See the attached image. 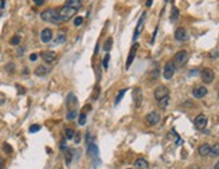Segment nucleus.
I'll return each mask as SVG.
<instances>
[{"instance_id": "obj_17", "label": "nucleus", "mask_w": 219, "mask_h": 169, "mask_svg": "<svg viewBox=\"0 0 219 169\" xmlns=\"http://www.w3.org/2000/svg\"><path fill=\"white\" fill-rule=\"evenodd\" d=\"M148 167H149V164L144 158H137L136 162H135V168L136 169H148Z\"/></svg>"}, {"instance_id": "obj_10", "label": "nucleus", "mask_w": 219, "mask_h": 169, "mask_svg": "<svg viewBox=\"0 0 219 169\" xmlns=\"http://www.w3.org/2000/svg\"><path fill=\"white\" fill-rule=\"evenodd\" d=\"M133 99H135L136 108H140L141 102H142V93H141V89L140 87H136L135 90H133Z\"/></svg>"}, {"instance_id": "obj_20", "label": "nucleus", "mask_w": 219, "mask_h": 169, "mask_svg": "<svg viewBox=\"0 0 219 169\" xmlns=\"http://www.w3.org/2000/svg\"><path fill=\"white\" fill-rule=\"evenodd\" d=\"M179 10L176 7H172V10H171V22H176L179 19Z\"/></svg>"}, {"instance_id": "obj_22", "label": "nucleus", "mask_w": 219, "mask_h": 169, "mask_svg": "<svg viewBox=\"0 0 219 169\" xmlns=\"http://www.w3.org/2000/svg\"><path fill=\"white\" fill-rule=\"evenodd\" d=\"M210 154H211L212 157H217V156H219V144H215L214 146H211Z\"/></svg>"}, {"instance_id": "obj_27", "label": "nucleus", "mask_w": 219, "mask_h": 169, "mask_svg": "<svg viewBox=\"0 0 219 169\" xmlns=\"http://www.w3.org/2000/svg\"><path fill=\"white\" fill-rule=\"evenodd\" d=\"M77 110H70V112L67 113V119L69 121H73V119H75V117H77Z\"/></svg>"}, {"instance_id": "obj_46", "label": "nucleus", "mask_w": 219, "mask_h": 169, "mask_svg": "<svg viewBox=\"0 0 219 169\" xmlns=\"http://www.w3.org/2000/svg\"><path fill=\"white\" fill-rule=\"evenodd\" d=\"M129 169H131V168H129Z\"/></svg>"}, {"instance_id": "obj_7", "label": "nucleus", "mask_w": 219, "mask_h": 169, "mask_svg": "<svg viewBox=\"0 0 219 169\" xmlns=\"http://www.w3.org/2000/svg\"><path fill=\"white\" fill-rule=\"evenodd\" d=\"M202 79L204 83H211L214 81V71L211 69H204L202 71Z\"/></svg>"}, {"instance_id": "obj_36", "label": "nucleus", "mask_w": 219, "mask_h": 169, "mask_svg": "<svg viewBox=\"0 0 219 169\" xmlns=\"http://www.w3.org/2000/svg\"><path fill=\"white\" fill-rule=\"evenodd\" d=\"M108 62H109V55H106L105 59H104V62H102V65H104V69H108Z\"/></svg>"}, {"instance_id": "obj_18", "label": "nucleus", "mask_w": 219, "mask_h": 169, "mask_svg": "<svg viewBox=\"0 0 219 169\" xmlns=\"http://www.w3.org/2000/svg\"><path fill=\"white\" fill-rule=\"evenodd\" d=\"M48 71H50V69L42 65V66H38V67L35 69V75H38V77H44Z\"/></svg>"}, {"instance_id": "obj_28", "label": "nucleus", "mask_w": 219, "mask_h": 169, "mask_svg": "<svg viewBox=\"0 0 219 169\" xmlns=\"http://www.w3.org/2000/svg\"><path fill=\"white\" fill-rule=\"evenodd\" d=\"M71 160H73V152L67 150V153H66V164H67V165L71 164Z\"/></svg>"}, {"instance_id": "obj_39", "label": "nucleus", "mask_w": 219, "mask_h": 169, "mask_svg": "<svg viewBox=\"0 0 219 169\" xmlns=\"http://www.w3.org/2000/svg\"><path fill=\"white\" fill-rule=\"evenodd\" d=\"M79 136H81V134H75V137H74V141L77 142V144L79 142V140H81V137H79Z\"/></svg>"}, {"instance_id": "obj_35", "label": "nucleus", "mask_w": 219, "mask_h": 169, "mask_svg": "<svg viewBox=\"0 0 219 169\" xmlns=\"http://www.w3.org/2000/svg\"><path fill=\"white\" fill-rule=\"evenodd\" d=\"M4 152H6V153H12V148L8 144H4Z\"/></svg>"}, {"instance_id": "obj_23", "label": "nucleus", "mask_w": 219, "mask_h": 169, "mask_svg": "<svg viewBox=\"0 0 219 169\" xmlns=\"http://www.w3.org/2000/svg\"><path fill=\"white\" fill-rule=\"evenodd\" d=\"M168 104H169V97H165V98H163V99L159 101V106H160L162 109H165V108H167Z\"/></svg>"}, {"instance_id": "obj_33", "label": "nucleus", "mask_w": 219, "mask_h": 169, "mask_svg": "<svg viewBox=\"0 0 219 169\" xmlns=\"http://www.w3.org/2000/svg\"><path fill=\"white\" fill-rule=\"evenodd\" d=\"M156 78H159V69H155L153 71H152V74H151V79L153 81V79Z\"/></svg>"}, {"instance_id": "obj_1", "label": "nucleus", "mask_w": 219, "mask_h": 169, "mask_svg": "<svg viewBox=\"0 0 219 169\" xmlns=\"http://www.w3.org/2000/svg\"><path fill=\"white\" fill-rule=\"evenodd\" d=\"M41 17L43 22H50V23H59L61 22L59 14H58V11L54 10V8H48V10L43 11L41 14Z\"/></svg>"}, {"instance_id": "obj_9", "label": "nucleus", "mask_w": 219, "mask_h": 169, "mask_svg": "<svg viewBox=\"0 0 219 169\" xmlns=\"http://www.w3.org/2000/svg\"><path fill=\"white\" fill-rule=\"evenodd\" d=\"M207 125V117L204 114H199L198 117L195 118V126L196 129H204Z\"/></svg>"}, {"instance_id": "obj_26", "label": "nucleus", "mask_w": 219, "mask_h": 169, "mask_svg": "<svg viewBox=\"0 0 219 169\" xmlns=\"http://www.w3.org/2000/svg\"><path fill=\"white\" fill-rule=\"evenodd\" d=\"M66 138L67 140H71V138H74V136H75V133H74V130L73 129H66Z\"/></svg>"}, {"instance_id": "obj_42", "label": "nucleus", "mask_w": 219, "mask_h": 169, "mask_svg": "<svg viewBox=\"0 0 219 169\" xmlns=\"http://www.w3.org/2000/svg\"><path fill=\"white\" fill-rule=\"evenodd\" d=\"M211 56H212V58H214V56H218V52H217V51H212V52H211Z\"/></svg>"}, {"instance_id": "obj_44", "label": "nucleus", "mask_w": 219, "mask_h": 169, "mask_svg": "<svg viewBox=\"0 0 219 169\" xmlns=\"http://www.w3.org/2000/svg\"><path fill=\"white\" fill-rule=\"evenodd\" d=\"M0 6H2V8H4V6H6V2H2V3H0Z\"/></svg>"}, {"instance_id": "obj_19", "label": "nucleus", "mask_w": 219, "mask_h": 169, "mask_svg": "<svg viewBox=\"0 0 219 169\" xmlns=\"http://www.w3.org/2000/svg\"><path fill=\"white\" fill-rule=\"evenodd\" d=\"M66 6L74 8V10H78V8L82 6V2H81V0H69V2L66 3Z\"/></svg>"}, {"instance_id": "obj_25", "label": "nucleus", "mask_w": 219, "mask_h": 169, "mask_svg": "<svg viewBox=\"0 0 219 169\" xmlns=\"http://www.w3.org/2000/svg\"><path fill=\"white\" fill-rule=\"evenodd\" d=\"M112 43H113V41H112V38H108L106 39V42L104 44V50L105 51H109L110 48H112Z\"/></svg>"}, {"instance_id": "obj_40", "label": "nucleus", "mask_w": 219, "mask_h": 169, "mask_svg": "<svg viewBox=\"0 0 219 169\" xmlns=\"http://www.w3.org/2000/svg\"><path fill=\"white\" fill-rule=\"evenodd\" d=\"M3 167H4V160L3 157H0V169H3Z\"/></svg>"}, {"instance_id": "obj_5", "label": "nucleus", "mask_w": 219, "mask_h": 169, "mask_svg": "<svg viewBox=\"0 0 219 169\" xmlns=\"http://www.w3.org/2000/svg\"><path fill=\"white\" fill-rule=\"evenodd\" d=\"M175 70H176V67H175V65L172 63V62H168V63H165V66H164V78L165 79H171L172 77H173V74H175Z\"/></svg>"}, {"instance_id": "obj_8", "label": "nucleus", "mask_w": 219, "mask_h": 169, "mask_svg": "<svg viewBox=\"0 0 219 169\" xmlns=\"http://www.w3.org/2000/svg\"><path fill=\"white\" fill-rule=\"evenodd\" d=\"M41 56H42V59L46 62V63H52V62L57 59V54L54 51H44V52L41 54Z\"/></svg>"}, {"instance_id": "obj_2", "label": "nucleus", "mask_w": 219, "mask_h": 169, "mask_svg": "<svg viewBox=\"0 0 219 169\" xmlns=\"http://www.w3.org/2000/svg\"><path fill=\"white\" fill-rule=\"evenodd\" d=\"M77 11H78V10H74V8H71V7H69V6H63L59 11H58L61 22H67L69 19H71V17H73L75 14H77Z\"/></svg>"}, {"instance_id": "obj_32", "label": "nucleus", "mask_w": 219, "mask_h": 169, "mask_svg": "<svg viewBox=\"0 0 219 169\" xmlns=\"http://www.w3.org/2000/svg\"><path fill=\"white\" fill-rule=\"evenodd\" d=\"M39 130H41V126H39V125H32V126H30V129H28L30 133H35V132H39Z\"/></svg>"}, {"instance_id": "obj_34", "label": "nucleus", "mask_w": 219, "mask_h": 169, "mask_svg": "<svg viewBox=\"0 0 219 169\" xmlns=\"http://www.w3.org/2000/svg\"><path fill=\"white\" fill-rule=\"evenodd\" d=\"M58 41H57V43H63L65 41H66V36H65V34H59L58 35Z\"/></svg>"}, {"instance_id": "obj_14", "label": "nucleus", "mask_w": 219, "mask_h": 169, "mask_svg": "<svg viewBox=\"0 0 219 169\" xmlns=\"http://www.w3.org/2000/svg\"><path fill=\"white\" fill-rule=\"evenodd\" d=\"M137 48H138V44H133L132 48H131V52H129V56H128V60H127V69H129V66L132 65L133 59H135L136 56V52H137Z\"/></svg>"}, {"instance_id": "obj_11", "label": "nucleus", "mask_w": 219, "mask_h": 169, "mask_svg": "<svg viewBox=\"0 0 219 169\" xmlns=\"http://www.w3.org/2000/svg\"><path fill=\"white\" fill-rule=\"evenodd\" d=\"M52 39V31L50 28H44L41 32V41L43 43H50Z\"/></svg>"}, {"instance_id": "obj_21", "label": "nucleus", "mask_w": 219, "mask_h": 169, "mask_svg": "<svg viewBox=\"0 0 219 169\" xmlns=\"http://www.w3.org/2000/svg\"><path fill=\"white\" fill-rule=\"evenodd\" d=\"M144 17H145V14L141 16V19L140 22H138V24H137V30H136V32H135V39L137 38V35L141 32V30H142V23H144Z\"/></svg>"}, {"instance_id": "obj_41", "label": "nucleus", "mask_w": 219, "mask_h": 169, "mask_svg": "<svg viewBox=\"0 0 219 169\" xmlns=\"http://www.w3.org/2000/svg\"><path fill=\"white\" fill-rule=\"evenodd\" d=\"M43 3H44L43 0H37V2H35V4H37V6H42Z\"/></svg>"}, {"instance_id": "obj_15", "label": "nucleus", "mask_w": 219, "mask_h": 169, "mask_svg": "<svg viewBox=\"0 0 219 169\" xmlns=\"http://www.w3.org/2000/svg\"><path fill=\"white\" fill-rule=\"evenodd\" d=\"M66 102H67V108L70 110H75V106H77L78 101H77V98H75V95L73 94V93H70V94L67 95V99H66Z\"/></svg>"}, {"instance_id": "obj_12", "label": "nucleus", "mask_w": 219, "mask_h": 169, "mask_svg": "<svg viewBox=\"0 0 219 169\" xmlns=\"http://www.w3.org/2000/svg\"><path fill=\"white\" fill-rule=\"evenodd\" d=\"M192 94H194L195 98H203V97L207 94V89L204 86H196L194 89V91H192Z\"/></svg>"}, {"instance_id": "obj_29", "label": "nucleus", "mask_w": 219, "mask_h": 169, "mask_svg": "<svg viewBox=\"0 0 219 169\" xmlns=\"http://www.w3.org/2000/svg\"><path fill=\"white\" fill-rule=\"evenodd\" d=\"M82 22H83V17L82 16H77L74 19V26H75V27H78V26L82 24Z\"/></svg>"}, {"instance_id": "obj_31", "label": "nucleus", "mask_w": 219, "mask_h": 169, "mask_svg": "<svg viewBox=\"0 0 219 169\" xmlns=\"http://www.w3.org/2000/svg\"><path fill=\"white\" fill-rule=\"evenodd\" d=\"M86 123V114L82 113L79 114V125H85Z\"/></svg>"}, {"instance_id": "obj_43", "label": "nucleus", "mask_w": 219, "mask_h": 169, "mask_svg": "<svg viewBox=\"0 0 219 169\" xmlns=\"http://www.w3.org/2000/svg\"><path fill=\"white\" fill-rule=\"evenodd\" d=\"M214 169H219V161L215 164V167H214Z\"/></svg>"}, {"instance_id": "obj_38", "label": "nucleus", "mask_w": 219, "mask_h": 169, "mask_svg": "<svg viewBox=\"0 0 219 169\" xmlns=\"http://www.w3.org/2000/svg\"><path fill=\"white\" fill-rule=\"evenodd\" d=\"M59 148H61V150H66V149H67V148H66V142H65V141L61 142V146H59Z\"/></svg>"}, {"instance_id": "obj_6", "label": "nucleus", "mask_w": 219, "mask_h": 169, "mask_svg": "<svg viewBox=\"0 0 219 169\" xmlns=\"http://www.w3.org/2000/svg\"><path fill=\"white\" fill-rule=\"evenodd\" d=\"M175 39H176V41H179V42H186L187 39H188V34H187L186 28L179 27L175 31Z\"/></svg>"}, {"instance_id": "obj_37", "label": "nucleus", "mask_w": 219, "mask_h": 169, "mask_svg": "<svg viewBox=\"0 0 219 169\" xmlns=\"http://www.w3.org/2000/svg\"><path fill=\"white\" fill-rule=\"evenodd\" d=\"M37 59H38V54H31V55H30V60H31V62H35Z\"/></svg>"}, {"instance_id": "obj_24", "label": "nucleus", "mask_w": 219, "mask_h": 169, "mask_svg": "<svg viewBox=\"0 0 219 169\" xmlns=\"http://www.w3.org/2000/svg\"><path fill=\"white\" fill-rule=\"evenodd\" d=\"M125 93H127V89H122V90H120V91H118V95H117V98H116V101H114V104H116V105H118V104H120V101L122 99V97L125 95Z\"/></svg>"}, {"instance_id": "obj_3", "label": "nucleus", "mask_w": 219, "mask_h": 169, "mask_svg": "<svg viewBox=\"0 0 219 169\" xmlns=\"http://www.w3.org/2000/svg\"><path fill=\"white\" fill-rule=\"evenodd\" d=\"M187 60H188V54H187L186 51H179L177 54L173 56L172 63L175 65V67H183V66L187 63Z\"/></svg>"}, {"instance_id": "obj_13", "label": "nucleus", "mask_w": 219, "mask_h": 169, "mask_svg": "<svg viewBox=\"0 0 219 169\" xmlns=\"http://www.w3.org/2000/svg\"><path fill=\"white\" fill-rule=\"evenodd\" d=\"M160 121V115L159 113H156V112H152L149 113L148 115H147V122L149 123V125H156Z\"/></svg>"}, {"instance_id": "obj_30", "label": "nucleus", "mask_w": 219, "mask_h": 169, "mask_svg": "<svg viewBox=\"0 0 219 169\" xmlns=\"http://www.w3.org/2000/svg\"><path fill=\"white\" fill-rule=\"evenodd\" d=\"M10 43L12 44V46H17V44L20 43V38H19V36H14V38H12L11 41H10Z\"/></svg>"}, {"instance_id": "obj_4", "label": "nucleus", "mask_w": 219, "mask_h": 169, "mask_svg": "<svg viewBox=\"0 0 219 169\" xmlns=\"http://www.w3.org/2000/svg\"><path fill=\"white\" fill-rule=\"evenodd\" d=\"M165 97H169V90H168V87H167V86H159V87L155 90V98L157 99V101H160V99L165 98Z\"/></svg>"}, {"instance_id": "obj_45", "label": "nucleus", "mask_w": 219, "mask_h": 169, "mask_svg": "<svg viewBox=\"0 0 219 169\" xmlns=\"http://www.w3.org/2000/svg\"><path fill=\"white\" fill-rule=\"evenodd\" d=\"M218 97H219V90H218Z\"/></svg>"}, {"instance_id": "obj_16", "label": "nucleus", "mask_w": 219, "mask_h": 169, "mask_svg": "<svg viewBox=\"0 0 219 169\" xmlns=\"http://www.w3.org/2000/svg\"><path fill=\"white\" fill-rule=\"evenodd\" d=\"M210 150H211V146H210L208 144H203V145L199 146L198 152H199V154L202 156V157H206V156L210 154Z\"/></svg>"}]
</instances>
